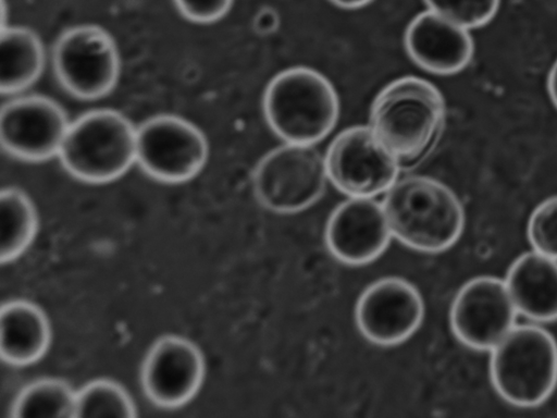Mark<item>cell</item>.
<instances>
[{"label": "cell", "instance_id": "obj_9", "mask_svg": "<svg viewBox=\"0 0 557 418\" xmlns=\"http://www.w3.org/2000/svg\"><path fill=\"white\" fill-rule=\"evenodd\" d=\"M324 158L329 181L349 197L373 198L386 193L401 169L370 126H351L339 133Z\"/></svg>", "mask_w": 557, "mask_h": 418}, {"label": "cell", "instance_id": "obj_16", "mask_svg": "<svg viewBox=\"0 0 557 418\" xmlns=\"http://www.w3.org/2000/svg\"><path fill=\"white\" fill-rule=\"evenodd\" d=\"M505 284L518 312L536 322L557 320V260L535 250L510 265Z\"/></svg>", "mask_w": 557, "mask_h": 418}, {"label": "cell", "instance_id": "obj_20", "mask_svg": "<svg viewBox=\"0 0 557 418\" xmlns=\"http://www.w3.org/2000/svg\"><path fill=\"white\" fill-rule=\"evenodd\" d=\"M76 391L63 379L41 378L24 386L16 395L14 418L75 417Z\"/></svg>", "mask_w": 557, "mask_h": 418}, {"label": "cell", "instance_id": "obj_4", "mask_svg": "<svg viewBox=\"0 0 557 418\" xmlns=\"http://www.w3.org/2000/svg\"><path fill=\"white\" fill-rule=\"evenodd\" d=\"M137 126L113 109L90 110L74 121L58 158L79 181H114L136 163Z\"/></svg>", "mask_w": 557, "mask_h": 418}, {"label": "cell", "instance_id": "obj_1", "mask_svg": "<svg viewBox=\"0 0 557 418\" xmlns=\"http://www.w3.org/2000/svg\"><path fill=\"white\" fill-rule=\"evenodd\" d=\"M445 116L442 93L425 79L406 76L376 95L369 126L400 167L406 168L420 161L435 145Z\"/></svg>", "mask_w": 557, "mask_h": 418}, {"label": "cell", "instance_id": "obj_5", "mask_svg": "<svg viewBox=\"0 0 557 418\" xmlns=\"http://www.w3.org/2000/svg\"><path fill=\"white\" fill-rule=\"evenodd\" d=\"M490 377L497 394L523 408L544 403L557 386V342L534 324L515 328L491 351Z\"/></svg>", "mask_w": 557, "mask_h": 418}, {"label": "cell", "instance_id": "obj_7", "mask_svg": "<svg viewBox=\"0 0 557 418\" xmlns=\"http://www.w3.org/2000/svg\"><path fill=\"white\" fill-rule=\"evenodd\" d=\"M52 64L62 87L83 100L110 94L121 74V57L113 37L91 24L71 27L60 35Z\"/></svg>", "mask_w": 557, "mask_h": 418}, {"label": "cell", "instance_id": "obj_18", "mask_svg": "<svg viewBox=\"0 0 557 418\" xmlns=\"http://www.w3.org/2000/svg\"><path fill=\"white\" fill-rule=\"evenodd\" d=\"M46 64L44 45L27 27L5 26L0 36V89L13 95L32 86Z\"/></svg>", "mask_w": 557, "mask_h": 418}, {"label": "cell", "instance_id": "obj_11", "mask_svg": "<svg viewBox=\"0 0 557 418\" xmlns=\"http://www.w3.org/2000/svg\"><path fill=\"white\" fill-rule=\"evenodd\" d=\"M424 302L419 290L399 276L381 278L358 297L355 321L369 342L395 346L410 339L421 327Z\"/></svg>", "mask_w": 557, "mask_h": 418}, {"label": "cell", "instance_id": "obj_10", "mask_svg": "<svg viewBox=\"0 0 557 418\" xmlns=\"http://www.w3.org/2000/svg\"><path fill=\"white\" fill-rule=\"evenodd\" d=\"M517 309L504 280L482 275L456 293L449 323L456 339L475 351H492L516 325Z\"/></svg>", "mask_w": 557, "mask_h": 418}, {"label": "cell", "instance_id": "obj_15", "mask_svg": "<svg viewBox=\"0 0 557 418\" xmlns=\"http://www.w3.org/2000/svg\"><path fill=\"white\" fill-rule=\"evenodd\" d=\"M405 48L414 63L438 75L462 71L474 54L469 29L430 10L418 14L407 26Z\"/></svg>", "mask_w": 557, "mask_h": 418}, {"label": "cell", "instance_id": "obj_8", "mask_svg": "<svg viewBox=\"0 0 557 418\" xmlns=\"http://www.w3.org/2000/svg\"><path fill=\"white\" fill-rule=\"evenodd\" d=\"M208 157L206 135L182 116L158 114L137 126L136 163L154 180L186 182L202 170Z\"/></svg>", "mask_w": 557, "mask_h": 418}, {"label": "cell", "instance_id": "obj_17", "mask_svg": "<svg viewBox=\"0 0 557 418\" xmlns=\"http://www.w3.org/2000/svg\"><path fill=\"white\" fill-rule=\"evenodd\" d=\"M1 358L12 366H26L39 360L51 342L47 316L36 305L15 299L1 307Z\"/></svg>", "mask_w": 557, "mask_h": 418}, {"label": "cell", "instance_id": "obj_6", "mask_svg": "<svg viewBox=\"0 0 557 418\" xmlns=\"http://www.w3.org/2000/svg\"><path fill=\"white\" fill-rule=\"evenodd\" d=\"M327 181L325 158L313 145L286 143L257 163L252 189L264 208L289 214L314 205L323 196Z\"/></svg>", "mask_w": 557, "mask_h": 418}, {"label": "cell", "instance_id": "obj_12", "mask_svg": "<svg viewBox=\"0 0 557 418\" xmlns=\"http://www.w3.org/2000/svg\"><path fill=\"white\" fill-rule=\"evenodd\" d=\"M70 124L53 99L39 95L13 98L1 108V145L17 159L45 161L59 156Z\"/></svg>", "mask_w": 557, "mask_h": 418}, {"label": "cell", "instance_id": "obj_22", "mask_svg": "<svg viewBox=\"0 0 557 418\" xmlns=\"http://www.w3.org/2000/svg\"><path fill=\"white\" fill-rule=\"evenodd\" d=\"M502 0H424L430 11L467 28L488 24L497 14Z\"/></svg>", "mask_w": 557, "mask_h": 418}, {"label": "cell", "instance_id": "obj_2", "mask_svg": "<svg viewBox=\"0 0 557 418\" xmlns=\"http://www.w3.org/2000/svg\"><path fill=\"white\" fill-rule=\"evenodd\" d=\"M382 205L392 235L418 251L435 254L450 248L465 228V210L458 196L429 176L397 180Z\"/></svg>", "mask_w": 557, "mask_h": 418}, {"label": "cell", "instance_id": "obj_3", "mask_svg": "<svg viewBox=\"0 0 557 418\" xmlns=\"http://www.w3.org/2000/svg\"><path fill=\"white\" fill-rule=\"evenodd\" d=\"M263 113L286 143L313 145L337 123L339 100L334 86L318 71L296 66L275 75L263 95Z\"/></svg>", "mask_w": 557, "mask_h": 418}, {"label": "cell", "instance_id": "obj_21", "mask_svg": "<svg viewBox=\"0 0 557 418\" xmlns=\"http://www.w3.org/2000/svg\"><path fill=\"white\" fill-rule=\"evenodd\" d=\"M137 416V408L127 391L110 379H96L76 391L75 417Z\"/></svg>", "mask_w": 557, "mask_h": 418}, {"label": "cell", "instance_id": "obj_19", "mask_svg": "<svg viewBox=\"0 0 557 418\" xmlns=\"http://www.w3.org/2000/svg\"><path fill=\"white\" fill-rule=\"evenodd\" d=\"M38 216L32 199L17 187H7L0 195V259L2 263L20 257L32 244Z\"/></svg>", "mask_w": 557, "mask_h": 418}, {"label": "cell", "instance_id": "obj_26", "mask_svg": "<svg viewBox=\"0 0 557 418\" xmlns=\"http://www.w3.org/2000/svg\"><path fill=\"white\" fill-rule=\"evenodd\" d=\"M333 4L342 9H359L368 5L373 0H330Z\"/></svg>", "mask_w": 557, "mask_h": 418}, {"label": "cell", "instance_id": "obj_25", "mask_svg": "<svg viewBox=\"0 0 557 418\" xmlns=\"http://www.w3.org/2000/svg\"><path fill=\"white\" fill-rule=\"evenodd\" d=\"M547 91L552 102L557 109V59L553 63L547 76Z\"/></svg>", "mask_w": 557, "mask_h": 418}, {"label": "cell", "instance_id": "obj_23", "mask_svg": "<svg viewBox=\"0 0 557 418\" xmlns=\"http://www.w3.org/2000/svg\"><path fill=\"white\" fill-rule=\"evenodd\" d=\"M527 235L533 250L557 260V195L534 208L528 221Z\"/></svg>", "mask_w": 557, "mask_h": 418}, {"label": "cell", "instance_id": "obj_13", "mask_svg": "<svg viewBox=\"0 0 557 418\" xmlns=\"http://www.w3.org/2000/svg\"><path fill=\"white\" fill-rule=\"evenodd\" d=\"M206 365L199 347L188 339L166 334L149 347L140 371L145 394L156 405L176 408L199 391Z\"/></svg>", "mask_w": 557, "mask_h": 418}, {"label": "cell", "instance_id": "obj_24", "mask_svg": "<svg viewBox=\"0 0 557 418\" xmlns=\"http://www.w3.org/2000/svg\"><path fill=\"white\" fill-rule=\"evenodd\" d=\"M181 14L194 23L208 24L222 19L234 0H173Z\"/></svg>", "mask_w": 557, "mask_h": 418}, {"label": "cell", "instance_id": "obj_14", "mask_svg": "<svg viewBox=\"0 0 557 418\" xmlns=\"http://www.w3.org/2000/svg\"><path fill=\"white\" fill-rule=\"evenodd\" d=\"M393 237L382 204L349 197L330 214L324 230L329 251L338 261L362 266L377 259Z\"/></svg>", "mask_w": 557, "mask_h": 418}]
</instances>
